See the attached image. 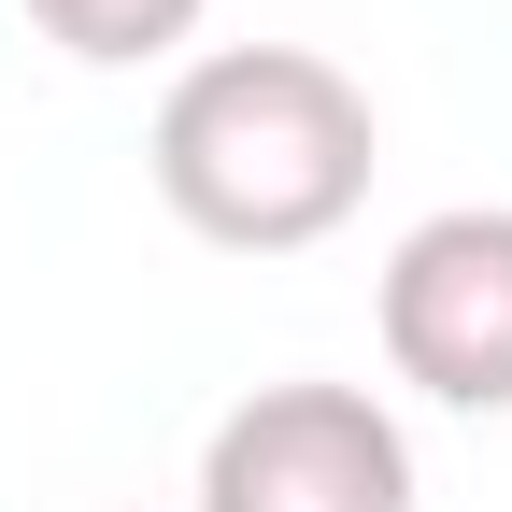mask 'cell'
I'll use <instances>...</instances> for the list:
<instances>
[{
    "label": "cell",
    "mask_w": 512,
    "mask_h": 512,
    "mask_svg": "<svg viewBox=\"0 0 512 512\" xmlns=\"http://www.w3.org/2000/svg\"><path fill=\"white\" fill-rule=\"evenodd\" d=\"M143 171L214 256H313L328 228H356L370 171H384V114L313 43H214L171 72Z\"/></svg>",
    "instance_id": "6da1fadb"
},
{
    "label": "cell",
    "mask_w": 512,
    "mask_h": 512,
    "mask_svg": "<svg viewBox=\"0 0 512 512\" xmlns=\"http://www.w3.org/2000/svg\"><path fill=\"white\" fill-rule=\"evenodd\" d=\"M200 512H413V441L370 384H256L200 441Z\"/></svg>",
    "instance_id": "7a4b0ae2"
},
{
    "label": "cell",
    "mask_w": 512,
    "mask_h": 512,
    "mask_svg": "<svg viewBox=\"0 0 512 512\" xmlns=\"http://www.w3.org/2000/svg\"><path fill=\"white\" fill-rule=\"evenodd\" d=\"M384 370L441 413H512V200H456L384 256Z\"/></svg>",
    "instance_id": "3957f363"
},
{
    "label": "cell",
    "mask_w": 512,
    "mask_h": 512,
    "mask_svg": "<svg viewBox=\"0 0 512 512\" xmlns=\"http://www.w3.org/2000/svg\"><path fill=\"white\" fill-rule=\"evenodd\" d=\"M214 0H29V29L86 72H143V57H185Z\"/></svg>",
    "instance_id": "277c9868"
}]
</instances>
